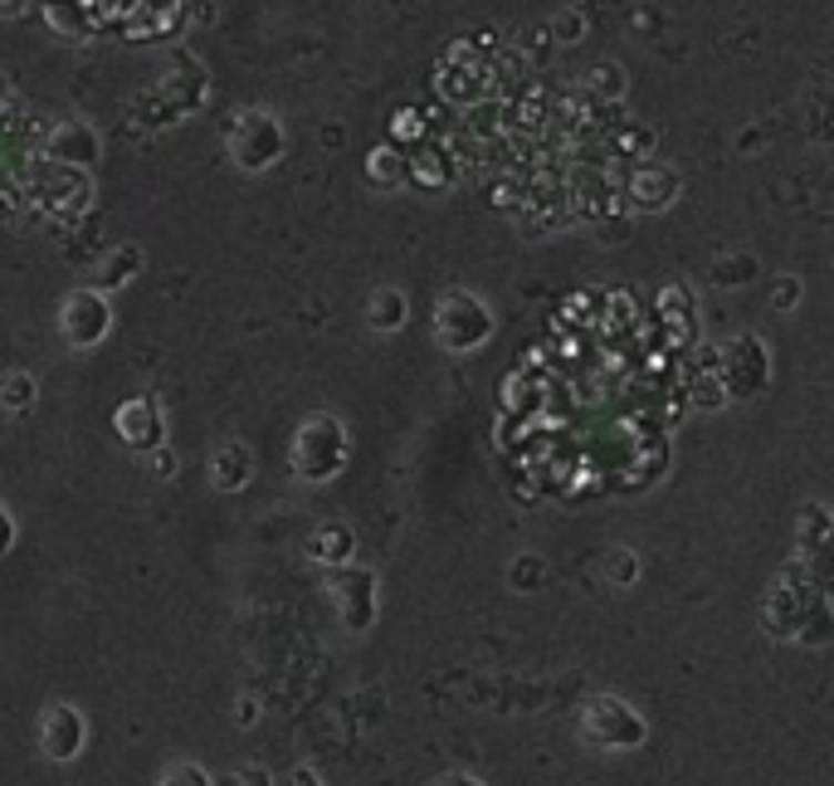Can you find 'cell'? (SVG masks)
I'll return each mask as SVG.
<instances>
[{
  "label": "cell",
  "instance_id": "obj_1",
  "mask_svg": "<svg viewBox=\"0 0 834 786\" xmlns=\"http://www.w3.org/2000/svg\"><path fill=\"white\" fill-rule=\"evenodd\" d=\"M347 450H352L347 425H342L337 415L317 411L293 430V474L308 478V484H327V478L347 464Z\"/></svg>",
  "mask_w": 834,
  "mask_h": 786
},
{
  "label": "cell",
  "instance_id": "obj_2",
  "mask_svg": "<svg viewBox=\"0 0 834 786\" xmlns=\"http://www.w3.org/2000/svg\"><path fill=\"white\" fill-rule=\"evenodd\" d=\"M488 333H494V313H488L474 293L454 289V293L439 299V309H435V342H439V347L474 352L478 342H488Z\"/></svg>",
  "mask_w": 834,
  "mask_h": 786
},
{
  "label": "cell",
  "instance_id": "obj_3",
  "mask_svg": "<svg viewBox=\"0 0 834 786\" xmlns=\"http://www.w3.org/2000/svg\"><path fill=\"white\" fill-rule=\"evenodd\" d=\"M230 157H235L240 171H268L284 157V128H278V118L264 113V108L240 113L235 128H230Z\"/></svg>",
  "mask_w": 834,
  "mask_h": 786
},
{
  "label": "cell",
  "instance_id": "obj_4",
  "mask_svg": "<svg viewBox=\"0 0 834 786\" xmlns=\"http://www.w3.org/2000/svg\"><path fill=\"white\" fill-rule=\"evenodd\" d=\"M59 333L79 352L98 347V342L113 333V299H108L103 289H73L69 299L59 303Z\"/></svg>",
  "mask_w": 834,
  "mask_h": 786
},
{
  "label": "cell",
  "instance_id": "obj_5",
  "mask_svg": "<svg viewBox=\"0 0 834 786\" xmlns=\"http://www.w3.org/2000/svg\"><path fill=\"white\" fill-rule=\"evenodd\" d=\"M581 728H586V738L600 747H640L644 743V718L630 714L620 698H591L581 714Z\"/></svg>",
  "mask_w": 834,
  "mask_h": 786
},
{
  "label": "cell",
  "instance_id": "obj_6",
  "mask_svg": "<svg viewBox=\"0 0 834 786\" xmlns=\"http://www.w3.org/2000/svg\"><path fill=\"white\" fill-rule=\"evenodd\" d=\"M113 430H118L122 445L138 450V454L162 450V445H166L162 401H156V396H128V401L118 405V415H113Z\"/></svg>",
  "mask_w": 834,
  "mask_h": 786
},
{
  "label": "cell",
  "instance_id": "obj_7",
  "mask_svg": "<svg viewBox=\"0 0 834 786\" xmlns=\"http://www.w3.org/2000/svg\"><path fill=\"white\" fill-rule=\"evenodd\" d=\"M89 743V723L73 704H49L44 718H40V747L49 763H73Z\"/></svg>",
  "mask_w": 834,
  "mask_h": 786
},
{
  "label": "cell",
  "instance_id": "obj_8",
  "mask_svg": "<svg viewBox=\"0 0 834 786\" xmlns=\"http://www.w3.org/2000/svg\"><path fill=\"white\" fill-rule=\"evenodd\" d=\"M333 596H337V611L347 621V631H366L376 621V576L362 572V567H347L333 576Z\"/></svg>",
  "mask_w": 834,
  "mask_h": 786
},
{
  "label": "cell",
  "instance_id": "obj_9",
  "mask_svg": "<svg viewBox=\"0 0 834 786\" xmlns=\"http://www.w3.org/2000/svg\"><path fill=\"white\" fill-rule=\"evenodd\" d=\"M722 382H732V396H756V391L766 386V372H771V362H766V347L756 337H738L728 347V357H722Z\"/></svg>",
  "mask_w": 834,
  "mask_h": 786
},
{
  "label": "cell",
  "instance_id": "obj_10",
  "mask_svg": "<svg viewBox=\"0 0 834 786\" xmlns=\"http://www.w3.org/2000/svg\"><path fill=\"white\" fill-rule=\"evenodd\" d=\"M89 201H93L89 177H83V171H73V167H59L54 177L40 187V205L54 220H79L83 211H89Z\"/></svg>",
  "mask_w": 834,
  "mask_h": 786
},
{
  "label": "cell",
  "instance_id": "obj_11",
  "mask_svg": "<svg viewBox=\"0 0 834 786\" xmlns=\"http://www.w3.org/2000/svg\"><path fill=\"white\" fill-rule=\"evenodd\" d=\"M49 162L54 167H73V171H89L98 162V132L89 128V122H59L54 132H49Z\"/></svg>",
  "mask_w": 834,
  "mask_h": 786
},
{
  "label": "cell",
  "instance_id": "obj_12",
  "mask_svg": "<svg viewBox=\"0 0 834 786\" xmlns=\"http://www.w3.org/2000/svg\"><path fill=\"white\" fill-rule=\"evenodd\" d=\"M254 478V454L244 440H225V445H215L211 454V484L220 494H240V488H250Z\"/></svg>",
  "mask_w": 834,
  "mask_h": 786
},
{
  "label": "cell",
  "instance_id": "obj_13",
  "mask_svg": "<svg viewBox=\"0 0 834 786\" xmlns=\"http://www.w3.org/2000/svg\"><path fill=\"white\" fill-rule=\"evenodd\" d=\"M156 93H162V103H166L176 118L191 113V108H201V98H205V69L191 64V59H176Z\"/></svg>",
  "mask_w": 834,
  "mask_h": 786
},
{
  "label": "cell",
  "instance_id": "obj_14",
  "mask_svg": "<svg viewBox=\"0 0 834 786\" xmlns=\"http://www.w3.org/2000/svg\"><path fill=\"white\" fill-rule=\"evenodd\" d=\"M634 205L640 211H664V205L679 201V177H673L669 167H640V177H634Z\"/></svg>",
  "mask_w": 834,
  "mask_h": 786
},
{
  "label": "cell",
  "instance_id": "obj_15",
  "mask_svg": "<svg viewBox=\"0 0 834 786\" xmlns=\"http://www.w3.org/2000/svg\"><path fill=\"white\" fill-rule=\"evenodd\" d=\"M410 318V303L400 289H376L372 299H366V328L372 333H400Z\"/></svg>",
  "mask_w": 834,
  "mask_h": 786
},
{
  "label": "cell",
  "instance_id": "obj_16",
  "mask_svg": "<svg viewBox=\"0 0 834 786\" xmlns=\"http://www.w3.org/2000/svg\"><path fill=\"white\" fill-rule=\"evenodd\" d=\"M142 274V250L138 244H118L113 254H108L103 264H98V274H93V289H103V293H118L128 279H138Z\"/></svg>",
  "mask_w": 834,
  "mask_h": 786
},
{
  "label": "cell",
  "instance_id": "obj_17",
  "mask_svg": "<svg viewBox=\"0 0 834 786\" xmlns=\"http://www.w3.org/2000/svg\"><path fill=\"white\" fill-rule=\"evenodd\" d=\"M308 557H317V562H347L352 557V533L342 523H323L313 533V543H308Z\"/></svg>",
  "mask_w": 834,
  "mask_h": 786
},
{
  "label": "cell",
  "instance_id": "obj_18",
  "mask_svg": "<svg viewBox=\"0 0 834 786\" xmlns=\"http://www.w3.org/2000/svg\"><path fill=\"white\" fill-rule=\"evenodd\" d=\"M34 401H40V382H34L30 372H10L6 382H0V405H6L10 415H24Z\"/></svg>",
  "mask_w": 834,
  "mask_h": 786
},
{
  "label": "cell",
  "instance_id": "obj_19",
  "mask_svg": "<svg viewBox=\"0 0 834 786\" xmlns=\"http://www.w3.org/2000/svg\"><path fill=\"white\" fill-rule=\"evenodd\" d=\"M406 157L396 152V147H382V152H372V181L376 187H400L406 181Z\"/></svg>",
  "mask_w": 834,
  "mask_h": 786
},
{
  "label": "cell",
  "instance_id": "obj_20",
  "mask_svg": "<svg viewBox=\"0 0 834 786\" xmlns=\"http://www.w3.org/2000/svg\"><path fill=\"white\" fill-rule=\"evenodd\" d=\"M156 786H220V782H215L201 763H171V767L162 772V782H156Z\"/></svg>",
  "mask_w": 834,
  "mask_h": 786
},
{
  "label": "cell",
  "instance_id": "obj_21",
  "mask_svg": "<svg viewBox=\"0 0 834 786\" xmlns=\"http://www.w3.org/2000/svg\"><path fill=\"white\" fill-rule=\"evenodd\" d=\"M220 786H274V777H268V767H254L250 763V767H235Z\"/></svg>",
  "mask_w": 834,
  "mask_h": 786
},
{
  "label": "cell",
  "instance_id": "obj_22",
  "mask_svg": "<svg viewBox=\"0 0 834 786\" xmlns=\"http://www.w3.org/2000/svg\"><path fill=\"white\" fill-rule=\"evenodd\" d=\"M600 83L610 89V98H620V93H624V73H620L616 64H600V69L591 73V89H600Z\"/></svg>",
  "mask_w": 834,
  "mask_h": 786
},
{
  "label": "cell",
  "instance_id": "obj_23",
  "mask_svg": "<svg viewBox=\"0 0 834 786\" xmlns=\"http://www.w3.org/2000/svg\"><path fill=\"white\" fill-rule=\"evenodd\" d=\"M791 299H801V284H791V279H781V284H776V309H781V313H791V309H795Z\"/></svg>",
  "mask_w": 834,
  "mask_h": 786
},
{
  "label": "cell",
  "instance_id": "obj_24",
  "mask_svg": "<svg viewBox=\"0 0 834 786\" xmlns=\"http://www.w3.org/2000/svg\"><path fill=\"white\" fill-rule=\"evenodd\" d=\"M152 470L162 474V478H171V474H176V454H171L166 445H162V450H152Z\"/></svg>",
  "mask_w": 834,
  "mask_h": 786
},
{
  "label": "cell",
  "instance_id": "obj_25",
  "mask_svg": "<svg viewBox=\"0 0 834 786\" xmlns=\"http://www.w3.org/2000/svg\"><path fill=\"white\" fill-rule=\"evenodd\" d=\"M16 547V518L6 513V503H0V552Z\"/></svg>",
  "mask_w": 834,
  "mask_h": 786
},
{
  "label": "cell",
  "instance_id": "obj_26",
  "mask_svg": "<svg viewBox=\"0 0 834 786\" xmlns=\"http://www.w3.org/2000/svg\"><path fill=\"white\" fill-rule=\"evenodd\" d=\"M16 205H20L16 187H10V181H0V220H10V215H16Z\"/></svg>",
  "mask_w": 834,
  "mask_h": 786
},
{
  "label": "cell",
  "instance_id": "obj_27",
  "mask_svg": "<svg viewBox=\"0 0 834 786\" xmlns=\"http://www.w3.org/2000/svg\"><path fill=\"white\" fill-rule=\"evenodd\" d=\"M557 40H581V20H576V16H567V20H557Z\"/></svg>",
  "mask_w": 834,
  "mask_h": 786
},
{
  "label": "cell",
  "instance_id": "obj_28",
  "mask_svg": "<svg viewBox=\"0 0 834 786\" xmlns=\"http://www.w3.org/2000/svg\"><path fill=\"white\" fill-rule=\"evenodd\" d=\"M293 786H317V772H308V767H298V772H293Z\"/></svg>",
  "mask_w": 834,
  "mask_h": 786
},
{
  "label": "cell",
  "instance_id": "obj_29",
  "mask_svg": "<svg viewBox=\"0 0 834 786\" xmlns=\"http://www.w3.org/2000/svg\"><path fill=\"white\" fill-rule=\"evenodd\" d=\"M439 786H478V782H474V777H445Z\"/></svg>",
  "mask_w": 834,
  "mask_h": 786
},
{
  "label": "cell",
  "instance_id": "obj_30",
  "mask_svg": "<svg viewBox=\"0 0 834 786\" xmlns=\"http://www.w3.org/2000/svg\"><path fill=\"white\" fill-rule=\"evenodd\" d=\"M0 6H16V0H0Z\"/></svg>",
  "mask_w": 834,
  "mask_h": 786
}]
</instances>
